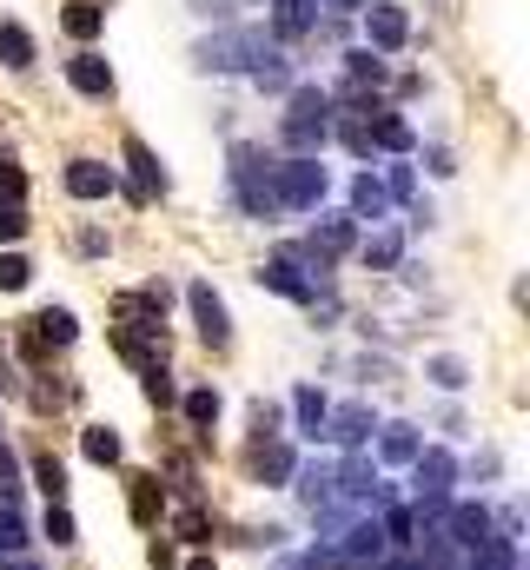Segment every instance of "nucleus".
Instances as JSON below:
<instances>
[{
	"label": "nucleus",
	"instance_id": "7c9ffc66",
	"mask_svg": "<svg viewBox=\"0 0 530 570\" xmlns=\"http://www.w3.org/2000/svg\"><path fill=\"white\" fill-rule=\"evenodd\" d=\"M20 551H27V518L0 498V558H20Z\"/></svg>",
	"mask_w": 530,
	"mask_h": 570
},
{
	"label": "nucleus",
	"instance_id": "393cba45",
	"mask_svg": "<svg viewBox=\"0 0 530 570\" xmlns=\"http://www.w3.org/2000/svg\"><path fill=\"white\" fill-rule=\"evenodd\" d=\"M80 452H86L93 465H119V452H126V445H119V432H113V425H86V432H80Z\"/></svg>",
	"mask_w": 530,
	"mask_h": 570
},
{
	"label": "nucleus",
	"instance_id": "a18cd8bd",
	"mask_svg": "<svg viewBox=\"0 0 530 570\" xmlns=\"http://www.w3.org/2000/svg\"><path fill=\"white\" fill-rule=\"evenodd\" d=\"M0 570H33V564H20V558H0Z\"/></svg>",
	"mask_w": 530,
	"mask_h": 570
},
{
	"label": "nucleus",
	"instance_id": "c756f323",
	"mask_svg": "<svg viewBox=\"0 0 530 570\" xmlns=\"http://www.w3.org/2000/svg\"><path fill=\"white\" fill-rule=\"evenodd\" d=\"M33 485L46 491V505H66V471H60V458L40 452V458H33Z\"/></svg>",
	"mask_w": 530,
	"mask_h": 570
},
{
	"label": "nucleus",
	"instance_id": "79ce46f5",
	"mask_svg": "<svg viewBox=\"0 0 530 570\" xmlns=\"http://www.w3.org/2000/svg\"><path fill=\"white\" fill-rule=\"evenodd\" d=\"M299 564H305V570H345V558H339L332 545H312V551H305Z\"/></svg>",
	"mask_w": 530,
	"mask_h": 570
},
{
	"label": "nucleus",
	"instance_id": "c85d7f7f",
	"mask_svg": "<svg viewBox=\"0 0 530 570\" xmlns=\"http://www.w3.org/2000/svg\"><path fill=\"white\" fill-rule=\"evenodd\" d=\"M358 252H365V266H378V272H392V266L405 259V239H398V232H372V239H365Z\"/></svg>",
	"mask_w": 530,
	"mask_h": 570
},
{
	"label": "nucleus",
	"instance_id": "39448f33",
	"mask_svg": "<svg viewBox=\"0 0 530 570\" xmlns=\"http://www.w3.org/2000/svg\"><path fill=\"white\" fill-rule=\"evenodd\" d=\"M305 259H312L319 272L332 266V259H319L312 246H305V252H279V259H266V266H259V286H266V292H279V299H299V305H312V299H319V286L305 279Z\"/></svg>",
	"mask_w": 530,
	"mask_h": 570
},
{
	"label": "nucleus",
	"instance_id": "dca6fc26",
	"mask_svg": "<svg viewBox=\"0 0 530 570\" xmlns=\"http://www.w3.org/2000/svg\"><path fill=\"white\" fill-rule=\"evenodd\" d=\"M418 452H425L418 425H405V418H398V425H378V458H385V465H412Z\"/></svg>",
	"mask_w": 530,
	"mask_h": 570
},
{
	"label": "nucleus",
	"instance_id": "aec40b11",
	"mask_svg": "<svg viewBox=\"0 0 530 570\" xmlns=\"http://www.w3.org/2000/svg\"><path fill=\"white\" fill-rule=\"evenodd\" d=\"M292 485H299V505H305V511H325V505H332V471H325V465H299Z\"/></svg>",
	"mask_w": 530,
	"mask_h": 570
},
{
	"label": "nucleus",
	"instance_id": "473e14b6",
	"mask_svg": "<svg viewBox=\"0 0 530 570\" xmlns=\"http://www.w3.org/2000/svg\"><path fill=\"white\" fill-rule=\"evenodd\" d=\"M40 531H46V538H53L60 551H66V545H80V525H73V511H66V505H46V518H40Z\"/></svg>",
	"mask_w": 530,
	"mask_h": 570
},
{
	"label": "nucleus",
	"instance_id": "4c0bfd02",
	"mask_svg": "<svg viewBox=\"0 0 530 570\" xmlns=\"http://www.w3.org/2000/svg\"><path fill=\"white\" fill-rule=\"evenodd\" d=\"M179 538H186L193 551H206V545H212V525H206L199 511H179Z\"/></svg>",
	"mask_w": 530,
	"mask_h": 570
},
{
	"label": "nucleus",
	"instance_id": "20e7f679",
	"mask_svg": "<svg viewBox=\"0 0 530 570\" xmlns=\"http://www.w3.org/2000/svg\"><path fill=\"white\" fill-rule=\"evenodd\" d=\"M232 193H239V206H246L252 219L279 213V199H272V159H266L259 146H232Z\"/></svg>",
	"mask_w": 530,
	"mask_h": 570
},
{
	"label": "nucleus",
	"instance_id": "6e6552de",
	"mask_svg": "<svg viewBox=\"0 0 530 570\" xmlns=\"http://www.w3.org/2000/svg\"><path fill=\"white\" fill-rule=\"evenodd\" d=\"M445 538H451V551H478V545L491 538V511H485V505H471V498H465V505H451V511H445Z\"/></svg>",
	"mask_w": 530,
	"mask_h": 570
},
{
	"label": "nucleus",
	"instance_id": "a211bd4d",
	"mask_svg": "<svg viewBox=\"0 0 530 570\" xmlns=\"http://www.w3.org/2000/svg\"><path fill=\"white\" fill-rule=\"evenodd\" d=\"M378 538H385V551H412V545H418L412 505H385V511H378Z\"/></svg>",
	"mask_w": 530,
	"mask_h": 570
},
{
	"label": "nucleus",
	"instance_id": "f3484780",
	"mask_svg": "<svg viewBox=\"0 0 530 570\" xmlns=\"http://www.w3.org/2000/svg\"><path fill=\"white\" fill-rule=\"evenodd\" d=\"M27 325H33V345H73V339H80V325H73L66 305H46V312H33Z\"/></svg>",
	"mask_w": 530,
	"mask_h": 570
},
{
	"label": "nucleus",
	"instance_id": "7ed1b4c3",
	"mask_svg": "<svg viewBox=\"0 0 530 570\" xmlns=\"http://www.w3.org/2000/svg\"><path fill=\"white\" fill-rule=\"evenodd\" d=\"M325 133H332V100L319 86H299L292 106H285V146L312 153V146H325Z\"/></svg>",
	"mask_w": 530,
	"mask_h": 570
},
{
	"label": "nucleus",
	"instance_id": "58836bf2",
	"mask_svg": "<svg viewBox=\"0 0 530 570\" xmlns=\"http://www.w3.org/2000/svg\"><path fill=\"white\" fill-rule=\"evenodd\" d=\"M27 239V206H0V246H20Z\"/></svg>",
	"mask_w": 530,
	"mask_h": 570
},
{
	"label": "nucleus",
	"instance_id": "2f4dec72",
	"mask_svg": "<svg viewBox=\"0 0 530 570\" xmlns=\"http://www.w3.org/2000/svg\"><path fill=\"white\" fill-rule=\"evenodd\" d=\"M425 372H432V385H438V392H465V379H471V372H465V359H451V352H438Z\"/></svg>",
	"mask_w": 530,
	"mask_h": 570
},
{
	"label": "nucleus",
	"instance_id": "ddd939ff",
	"mask_svg": "<svg viewBox=\"0 0 530 570\" xmlns=\"http://www.w3.org/2000/svg\"><path fill=\"white\" fill-rule=\"evenodd\" d=\"M292 471H299V458H292L285 438H266V445L252 452V478H259V485H292Z\"/></svg>",
	"mask_w": 530,
	"mask_h": 570
},
{
	"label": "nucleus",
	"instance_id": "c9c22d12",
	"mask_svg": "<svg viewBox=\"0 0 530 570\" xmlns=\"http://www.w3.org/2000/svg\"><path fill=\"white\" fill-rule=\"evenodd\" d=\"M339 139H345L352 153H372V126H365V113H345V120H339Z\"/></svg>",
	"mask_w": 530,
	"mask_h": 570
},
{
	"label": "nucleus",
	"instance_id": "0eeeda50",
	"mask_svg": "<svg viewBox=\"0 0 530 570\" xmlns=\"http://www.w3.org/2000/svg\"><path fill=\"white\" fill-rule=\"evenodd\" d=\"M345 570H365V564H385V538H378V518H352L339 525V545H332Z\"/></svg>",
	"mask_w": 530,
	"mask_h": 570
},
{
	"label": "nucleus",
	"instance_id": "5701e85b",
	"mask_svg": "<svg viewBox=\"0 0 530 570\" xmlns=\"http://www.w3.org/2000/svg\"><path fill=\"white\" fill-rule=\"evenodd\" d=\"M312 7H319V0H272V27H279L285 40H299V33H312V20H319Z\"/></svg>",
	"mask_w": 530,
	"mask_h": 570
},
{
	"label": "nucleus",
	"instance_id": "6ab92c4d",
	"mask_svg": "<svg viewBox=\"0 0 530 570\" xmlns=\"http://www.w3.org/2000/svg\"><path fill=\"white\" fill-rule=\"evenodd\" d=\"M325 412H332V405H325V392H319V385H299V392H292V418H299V432H305V438H319V432H325Z\"/></svg>",
	"mask_w": 530,
	"mask_h": 570
},
{
	"label": "nucleus",
	"instance_id": "2eb2a0df",
	"mask_svg": "<svg viewBox=\"0 0 530 570\" xmlns=\"http://www.w3.org/2000/svg\"><path fill=\"white\" fill-rule=\"evenodd\" d=\"M126 166H133V199L166 193V173H159V159L146 153V139H126Z\"/></svg>",
	"mask_w": 530,
	"mask_h": 570
},
{
	"label": "nucleus",
	"instance_id": "9d476101",
	"mask_svg": "<svg viewBox=\"0 0 530 570\" xmlns=\"http://www.w3.org/2000/svg\"><path fill=\"white\" fill-rule=\"evenodd\" d=\"M66 193H73V199H113V193H119V173L100 166V159H73V166H66Z\"/></svg>",
	"mask_w": 530,
	"mask_h": 570
},
{
	"label": "nucleus",
	"instance_id": "f03ea898",
	"mask_svg": "<svg viewBox=\"0 0 530 570\" xmlns=\"http://www.w3.org/2000/svg\"><path fill=\"white\" fill-rule=\"evenodd\" d=\"M266 53H272V46H266V33H252V27H232V33L199 40V66H212V73H252Z\"/></svg>",
	"mask_w": 530,
	"mask_h": 570
},
{
	"label": "nucleus",
	"instance_id": "cd10ccee",
	"mask_svg": "<svg viewBox=\"0 0 530 570\" xmlns=\"http://www.w3.org/2000/svg\"><path fill=\"white\" fill-rule=\"evenodd\" d=\"M345 73H352V93H365V86L385 80V60H378L372 46H358V53H345Z\"/></svg>",
	"mask_w": 530,
	"mask_h": 570
},
{
	"label": "nucleus",
	"instance_id": "412c9836",
	"mask_svg": "<svg viewBox=\"0 0 530 570\" xmlns=\"http://www.w3.org/2000/svg\"><path fill=\"white\" fill-rule=\"evenodd\" d=\"M385 179H372V173H358L352 179V219H385Z\"/></svg>",
	"mask_w": 530,
	"mask_h": 570
},
{
	"label": "nucleus",
	"instance_id": "423d86ee",
	"mask_svg": "<svg viewBox=\"0 0 530 570\" xmlns=\"http://www.w3.org/2000/svg\"><path fill=\"white\" fill-rule=\"evenodd\" d=\"M186 305H193V325H199V339H206L212 352H226V345H232V312H226V299H219L206 279H193V286H186Z\"/></svg>",
	"mask_w": 530,
	"mask_h": 570
},
{
	"label": "nucleus",
	"instance_id": "f257e3e1",
	"mask_svg": "<svg viewBox=\"0 0 530 570\" xmlns=\"http://www.w3.org/2000/svg\"><path fill=\"white\" fill-rule=\"evenodd\" d=\"M325 166H319V153H292V159H279L272 166V199L279 206H292V213H312L319 199H325Z\"/></svg>",
	"mask_w": 530,
	"mask_h": 570
},
{
	"label": "nucleus",
	"instance_id": "c03bdc74",
	"mask_svg": "<svg viewBox=\"0 0 530 570\" xmlns=\"http://www.w3.org/2000/svg\"><path fill=\"white\" fill-rule=\"evenodd\" d=\"M186 570H219V564H212V558H193V564H186Z\"/></svg>",
	"mask_w": 530,
	"mask_h": 570
},
{
	"label": "nucleus",
	"instance_id": "a878e982",
	"mask_svg": "<svg viewBox=\"0 0 530 570\" xmlns=\"http://www.w3.org/2000/svg\"><path fill=\"white\" fill-rule=\"evenodd\" d=\"M60 20H66V33H73V40H93V33L106 27V7H100V0H73Z\"/></svg>",
	"mask_w": 530,
	"mask_h": 570
},
{
	"label": "nucleus",
	"instance_id": "f704fd0d",
	"mask_svg": "<svg viewBox=\"0 0 530 570\" xmlns=\"http://www.w3.org/2000/svg\"><path fill=\"white\" fill-rule=\"evenodd\" d=\"M139 385H146V398H153V405H173V398H179L166 365H146V372H139Z\"/></svg>",
	"mask_w": 530,
	"mask_h": 570
},
{
	"label": "nucleus",
	"instance_id": "a19ab883",
	"mask_svg": "<svg viewBox=\"0 0 530 570\" xmlns=\"http://www.w3.org/2000/svg\"><path fill=\"white\" fill-rule=\"evenodd\" d=\"M252 80H259V86H285L292 73H285V60H279V53H266V60L252 66Z\"/></svg>",
	"mask_w": 530,
	"mask_h": 570
},
{
	"label": "nucleus",
	"instance_id": "b1692460",
	"mask_svg": "<svg viewBox=\"0 0 530 570\" xmlns=\"http://www.w3.org/2000/svg\"><path fill=\"white\" fill-rule=\"evenodd\" d=\"M365 126H372V146H385V153H412V126L398 120V113H365Z\"/></svg>",
	"mask_w": 530,
	"mask_h": 570
},
{
	"label": "nucleus",
	"instance_id": "f8f14e48",
	"mask_svg": "<svg viewBox=\"0 0 530 570\" xmlns=\"http://www.w3.org/2000/svg\"><path fill=\"white\" fill-rule=\"evenodd\" d=\"M66 80H73V86H80L86 100H106V93H113V66H106V60H100L93 46H80V53L66 60Z\"/></svg>",
	"mask_w": 530,
	"mask_h": 570
},
{
	"label": "nucleus",
	"instance_id": "72a5a7b5",
	"mask_svg": "<svg viewBox=\"0 0 530 570\" xmlns=\"http://www.w3.org/2000/svg\"><path fill=\"white\" fill-rule=\"evenodd\" d=\"M27 279H33V266H27V252H0V292H27Z\"/></svg>",
	"mask_w": 530,
	"mask_h": 570
},
{
	"label": "nucleus",
	"instance_id": "9b49d317",
	"mask_svg": "<svg viewBox=\"0 0 530 570\" xmlns=\"http://www.w3.org/2000/svg\"><path fill=\"white\" fill-rule=\"evenodd\" d=\"M372 412L365 405H345V412H325V432L319 438H332V445H345V452H358V445H372Z\"/></svg>",
	"mask_w": 530,
	"mask_h": 570
},
{
	"label": "nucleus",
	"instance_id": "4468645a",
	"mask_svg": "<svg viewBox=\"0 0 530 570\" xmlns=\"http://www.w3.org/2000/svg\"><path fill=\"white\" fill-rule=\"evenodd\" d=\"M352 239H358V219L352 213H325L319 232H312V252L319 259H339V252H352Z\"/></svg>",
	"mask_w": 530,
	"mask_h": 570
},
{
	"label": "nucleus",
	"instance_id": "bb28decb",
	"mask_svg": "<svg viewBox=\"0 0 530 570\" xmlns=\"http://www.w3.org/2000/svg\"><path fill=\"white\" fill-rule=\"evenodd\" d=\"M0 60L7 66H33V33L20 20H0Z\"/></svg>",
	"mask_w": 530,
	"mask_h": 570
},
{
	"label": "nucleus",
	"instance_id": "ea45409f",
	"mask_svg": "<svg viewBox=\"0 0 530 570\" xmlns=\"http://www.w3.org/2000/svg\"><path fill=\"white\" fill-rule=\"evenodd\" d=\"M20 193H27V173L13 159H0V206H20Z\"/></svg>",
	"mask_w": 530,
	"mask_h": 570
},
{
	"label": "nucleus",
	"instance_id": "e433bc0d",
	"mask_svg": "<svg viewBox=\"0 0 530 570\" xmlns=\"http://www.w3.org/2000/svg\"><path fill=\"white\" fill-rule=\"evenodd\" d=\"M153 511H159V485L153 478H133V518L153 525Z\"/></svg>",
	"mask_w": 530,
	"mask_h": 570
},
{
	"label": "nucleus",
	"instance_id": "37998d69",
	"mask_svg": "<svg viewBox=\"0 0 530 570\" xmlns=\"http://www.w3.org/2000/svg\"><path fill=\"white\" fill-rule=\"evenodd\" d=\"M412 186H418V179H412V166H392V179H385V199H412Z\"/></svg>",
	"mask_w": 530,
	"mask_h": 570
},
{
	"label": "nucleus",
	"instance_id": "4be33fe9",
	"mask_svg": "<svg viewBox=\"0 0 530 570\" xmlns=\"http://www.w3.org/2000/svg\"><path fill=\"white\" fill-rule=\"evenodd\" d=\"M179 412H186L193 432H212V425H219V392H212V385H193V392L179 398Z\"/></svg>",
	"mask_w": 530,
	"mask_h": 570
},
{
	"label": "nucleus",
	"instance_id": "1a4fd4ad",
	"mask_svg": "<svg viewBox=\"0 0 530 570\" xmlns=\"http://www.w3.org/2000/svg\"><path fill=\"white\" fill-rule=\"evenodd\" d=\"M365 33H372L378 53H398L405 33H412V20H405V7H392V0H372V7H365Z\"/></svg>",
	"mask_w": 530,
	"mask_h": 570
},
{
	"label": "nucleus",
	"instance_id": "49530a36",
	"mask_svg": "<svg viewBox=\"0 0 530 570\" xmlns=\"http://www.w3.org/2000/svg\"><path fill=\"white\" fill-rule=\"evenodd\" d=\"M279 570H305V564H299V558H292V564H279Z\"/></svg>",
	"mask_w": 530,
	"mask_h": 570
}]
</instances>
